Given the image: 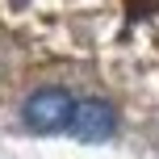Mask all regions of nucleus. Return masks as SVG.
<instances>
[{
  "label": "nucleus",
  "mask_w": 159,
  "mask_h": 159,
  "mask_svg": "<svg viewBox=\"0 0 159 159\" xmlns=\"http://www.w3.org/2000/svg\"><path fill=\"white\" fill-rule=\"evenodd\" d=\"M71 109H75V101L67 88H38L25 101V126L34 134H59L71 121Z\"/></svg>",
  "instance_id": "1"
},
{
  "label": "nucleus",
  "mask_w": 159,
  "mask_h": 159,
  "mask_svg": "<svg viewBox=\"0 0 159 159\" xmlns=\"http://www.w3.org/2000/svg\"><path fill=\"white\" fill-rule=\"evenodd\" d=\"M67 130H71L75 138H84V143H105V138H113V130H117V109H113L109 101H75Z\"/></svg>",
  "instance_id": "2"
}]
</instances>
